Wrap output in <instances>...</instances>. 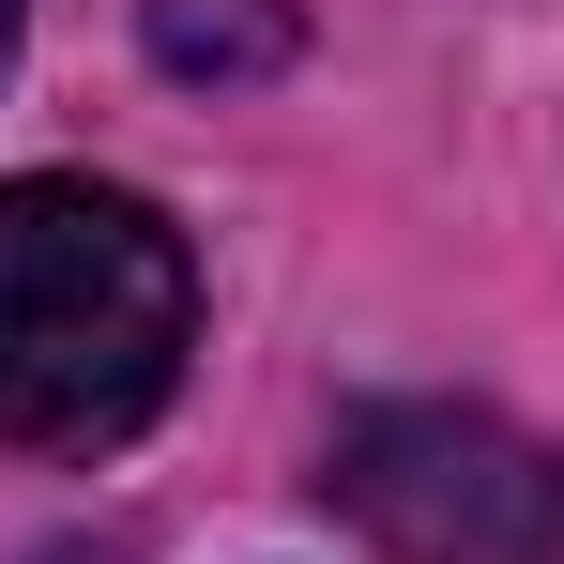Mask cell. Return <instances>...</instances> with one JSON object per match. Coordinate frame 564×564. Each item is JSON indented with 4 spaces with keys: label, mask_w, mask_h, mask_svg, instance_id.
Segmentation results:
<instances>
[{
    "label": "cell",
    "mask_w": 564,
    "mask_h": 564,
    "mask_svg": "<svg viewBox=\"0 0 564 564\" xmlns=\"http://www.w3.org/2000/svg\"><path fill=\"white\" fill-rule=\"evenodd\" d=\"M169 77H275L290 62V0H153Z\"/></svg>",
    "instance_id": "cell-3"
},
{
    "label": "cell",
    "mask_w": 564,
    "mask_h": 564,
    "mask_svg": "<svg viewBox=\"0 0 564 564\" xmlns=\"http://www.w3.org/2000/svg\"><path fill=\"white\" fill-rule=\"evenodd\" d=\"M336 503L381 564H564V443L473 412V397L351 412Z\"/></svg>",
    "instance_id": "cell-2"
},
{
    "label": "cell",
    "mask_w": 564,
    "mask_h": 564,
    "mask_svg": "<svg viewBox=\"0 0 564 564\" xmlns=\"http://www.w3.org/2000/svg\"><path fill=\"white\" fill-rule=\"evenodd\" d=\"M198 336L184 229L122 184H0V443H122Z\"/></svg>",
    "instance_id": "cell-1"
},
{
    "label": "cell",
    "mask_w": 564,
    "mask_h": 564,
    "mask_svg": "<svg viewBox=\"0 0 564 564\" xmlns=\"http://www.w3.org/2000/svg\"><path fill=\"white\" fill-rule=\"evenodd\" d=\"M0 62H15V0H0Z\"/></svg>",
    "instance_id": "cell-4"
}]
</instances>
